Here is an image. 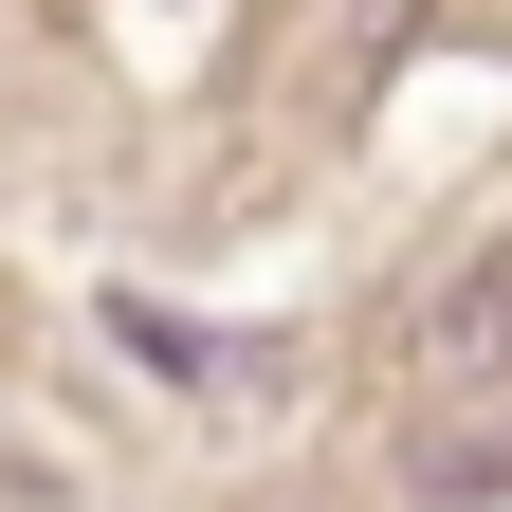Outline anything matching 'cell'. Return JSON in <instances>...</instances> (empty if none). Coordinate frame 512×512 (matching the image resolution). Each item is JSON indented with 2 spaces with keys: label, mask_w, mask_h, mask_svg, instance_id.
<instances>
[{
  "label": "cell",
  "mask_w": 512,
  "mask_h": 512,
  "mask_svg": "<svg viewBox=\"0 0 512 512\" xmlns=\"http://www.w3.org/2000/svg\"><path fill=\"white\" fill-rule=\"evenodd\" d=\"M421 366H512V275H476L458 311H421Z\"/></svg>",
  "instance_id": "obj_1"
}]
</instances>
